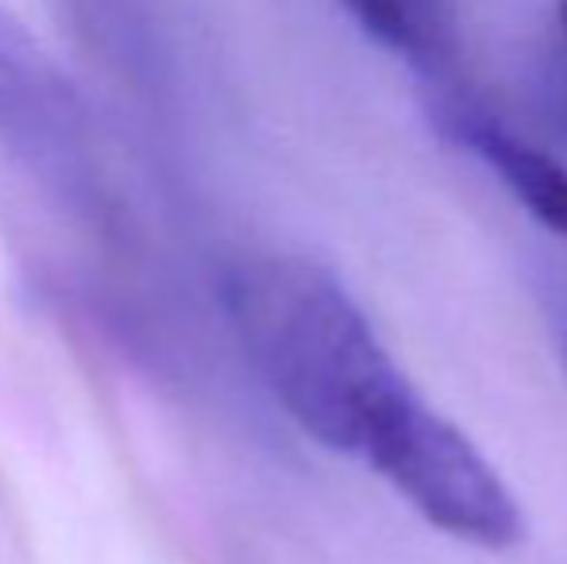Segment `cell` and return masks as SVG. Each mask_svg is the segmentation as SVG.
<instances>
[{"label":"cell","instance_id":"8992f818","mask_svg":"<svg viewBox=\"0 0 567 564\" xmlns=\"http://www.w3.org/2000/svg\"><path fill=\"white\" fill-rule=\"evenodd\" d=\"M553 329H556V337H560V352L567 363V279L553 290Z\"/></svg>","mask_w":567,"mask_h":564},{"label":"cell","instance_id":"277c9868","mask_svg":"<svg viewBox=\"0 0 567 564\" xmlns=\"http://www.w3.org/2000/svg\"><path fill=\"white\" fill-rule=\"evenodd\" d=\"M449 132L498 171V178L522 197V205L540 225H548L567 240V171L556 158L509 136L498 121L483 113L449 116Z\"/></svg>","mask_w":567,"mask_h":564},{"label":"cell","instance_id":"6da1fadb","mask_svg":"<svg viewBox=\"0 0 567 564\" xmlns=\"http://www.w3.org/2000/svg\"><path fill=\"white\" fill-rule=\"evenodd\" d=\"M220 298L278 407L317 444L363 457L410 383L337 275L306 256L262 252L228 267Z\"/></svg>","mask_w":567,"mask_h":564},{"label":"cell","instance_id":"5b68a950","mask_svg":"<svg viewBox=\"0 0 567 564\" xmlns=\"http://www.w3.org/2000/svg\"><path fill=\"white\" fill-rule=\"evenodd\" d=\"M371 39L413 59L444 51V0H343Z\"/></svg>","mask_w":567,"mask_h":564},{"label":"cell","instance_id":"52a82bcc","mask_svg":"<svg viewBox=\"0 0 567 564\" xmlns=\"http://www.w3.org/2000/svg\"><path fill=\"white\" fill-rule=\"evenodd\" d=\"M556 16H560V28H564V35H567V0H560V8H556Z\"/></svg>","mask_w":567,"mask_h":564},{"label":"cell","instance_id":"3957f363","mask_svg":"<svg viewBox=\"0 0 567 564\" xmlns=\"http://www.w3.org/2000/svg\"><path fill=\"white\" fill-rule=\"evenodd\" d=\"M0 143L59 186L90 178L82 101L8 8H0Z\"/></svg>","mask_w":567,"mask_h":564},{"label":"cell","instance_id":"7a4b0ae2","mask_svg":"<svg viewBox=\"0 0 567 564\" xmlns=\"http://www.w3.org/2000/svg\"><path fill=\"white\" fill-rule=\"evenodd\" d=\"M363 460L441 534L478 550H509L525 537L514 491L460 425L405 391L363 444Z\"/></svg>","mask_w":567,"mask_h":564}]
</instances>
